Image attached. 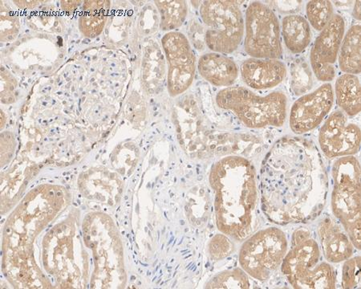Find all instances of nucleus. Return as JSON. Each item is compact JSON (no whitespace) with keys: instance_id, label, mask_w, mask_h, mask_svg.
Returning <instances> with one entry per match:
<instances>
[{"instance_id":"nucleus-1","label":"nucleus","mask_w":361,"mask_h":289,"mask_svg":"<svg viewBox=\"0 0 361 289\" xmlns=\"http://www.w3.org/2000/svg\"><path fill=\"white\" fill-rule=\"evenodd\" d=\"M329 177L314 142L285 136L266 156L261 176V204L265 216L278 225L306 223L324 210Z\"/></svg>"},{"instance_id":"nucleus-2","label":"nucleus","mask_w":361,"mask_h":289,"mask_svg":"<svg viewBox=\"0 0 361 289\" xmlns=\"http://www.w3.org/2000/svg\"><path fill=\"white\" fill-rule=\"evenodd\" d=\"M209 183L218 229L232 240H246L255 228L259 207L255 166L241 156H226L212 167Z\"/></svg>"},{"instance_id":"nucleus-3","label":"nucleus","mask_w":361,"mask_h":289,"mask_svg":"<svg viewBox=\"0 0 361 289\" xmlns=\"http://www.w3.org/2000/svg\"><path fill=\"white\" fill-rule=\"evenodd\" d=\"M281 268L294 288H336L334 269L328 262H322L319 244L305 228L294 230Z\"/></svg>"},{"instance_id":"nucleus-4","label":"nucleus","mask_w":361,"mask_h":289,"mask_svg":"<svg viewBox=\"0 0 361 289\" xmlns=\"http://www.w3.org/2000/svg\"><path fill=\"white\" fill-rule=\"evenodd\" d=\"M215 102L250 129L281 127L287 120L288 98L281 91L261 96L245 87L231 86L220 90Z\"/></svg>"},{"instance_id":"nucleus-5","label":"nucleus","mask_w":361,"mask_h":289,"mask_svg":"<svg viewBox=\"0 0 361 289\" xmlns=\"http://www.w3.org/2000/svg\"><path fill=\"white\" fill-rule=\"evenodd\" d=\"M334 189L331 205L334 215L341 222L357 250L360 238V165L354 156L336 159L331 168Z\"/></svg>"},{"instance_id":"nucleus-6","label":"nucleus","mask_w":361,"mask_h":289,"mask_svg":"<svg viewBox=\"0 0 361 289\" xmlns=\"http://www.w3.org/2000/svg\"><path fill=\"white\" fill-rule=\"evenodd\" d=\"M200 16L206 28L204 42L213 53L231 54L240 47L244 36V18L237 2L204 1Z\"/></svg>"},{"instance_id":"nucleus-7","label":"nucleus","mask_w":361,"mask_h":289,"mask_svg":"<svg viewBox=\"0 0 361 289\" xmlns=\"http://www.w3.org/2000/svg\"><path fill=\"white\" fill-rule=\"evenodd\" d=\"M288 251L286 235L281 229H262L244 241L238 262L241 269L253 279L269 280L281 267Z\"/></svg>"},{"instance_id":"nucleus-8","label":"nucleus","mask_w":361,"mask_h":289,"mask_svg":"<svg viewBox=\"0 0 361 289\" xmlns=\"http://www.w3.org/2000/svg\"><path fill=\"white\" fill-rule=\"evenodd\" d=\"M281 28L274 11L266 4H250L244 20V50L250 58L279 59L283 54Z\"/></svg>"},{"instance_id":"nucleus-9","label":"nucleus","mask_w":361,"mask_h":289,"mask_svg":"<svg viewBox=\"0 0 361 289\" xmlns=\"http://www.w3.org/2000/svg\"><path fill=\"white\" fill-rule=\"evenodd\" d=\"M168 63V90L173 97L184 94L195 78L196 56L188 37L170 32L161 40Z\"/></svg>"},{"instance_id":"nucleus-10","label":"nucleus","mask_w":361,"mask_h":289,"mask_svg":"<svg viewBox=\"0 0 361 289\" xmlns=\"http://www.w3.org/2000/svg\"><path fill=\"white\" fill-rule=\"evenodd\" d=\"M320 149L330 159L354 156L359 152L361 142L360 126L349 121L341 111L331 113L320 129Z\"/></svg>"},{"instance_id":"nucleus-11","label":"nucleus","mask_w":361,"mask_h":289,"mask_svg":"<svg viewBox=\"0 0 361 289\" xmlns=\"http://www.w3.org/2000/svg\"><path fill=\"white\" fill-rule=\"evenodd\" d=\"M345 32V20L340 15H334L314 43L310 54L311 68L320 82L329 83L335 79L336 63Z\"/></svg>"},{"instance_id":"nucleus-12","label":"nucleus","mask_w":361,"mask_h":289,"mask_svg":"<svg viewBox=\"0 0 361 289\" xmlns=\"http://www.w3.org/2000/svg\"><path fill=\"white\" fill-rule=\"evenodd\" d=\"M334 90L330 83L296 100L290 111V128L296 135L315 130L327 117L334 104Z\"/></svg>"},{"instance_id":"nucleus-13","label":"nucleus","mask_w":361,"mask_h":289,"mask_svg":"<svg viewBox=\"0 0 361 289\" xmlns=\"http://www.w3.org/2000/svg\"><path fill=\"white\" fill-rule=\"evenodd\" d=\"M243 82L250 89L266 90L281 85L287 77L285 63L278 59L250 58L240 68Z\"/></svg>"},{"instance_id":"nucleus-14","label":"nucleus","mask_w":361,"mask_h":289,"mask_svg":"<svg viewBox=\"0 0 361 289\" xmlns=\"http://www.w3.org/2000/svg\"><path fill=\"white\" fill-rule=\"evenodd\" d=\"M320 251L330 264L345 262L354 253V245L345 229L330 217H325L317 227Z\"/></svg>"},{"instance_id":"nucleus-15","label":"nucleus","mask_w":361,"mask_h":289,"mask_svg":"<svg viewBox=\"0 0 361 289\" xmlns=\"http://www.w3.org/2000/svg\"><path fill=\"white\" fill-rule=\"evenodd\" d=\"M201 77L216 87H231L238 78L236 63L224 54L209 53L202 55L197 65Z\"/></svg>"},{"instance_id":"nucleus-16","label":"nucleus","mask_w":361,"mask_h":289,"mask_svg":"<svg viewBox=\"0 0 361 289\" xmlns=\"http://www.w3.org/2000/svg\"><path fill=\"white\" fill-rule=\"evenodd\" d=\"M282 36L287 49L293 54L302 53L310 46L312 31L304 16L288 15L282 20Z\"/></svg>"},{"instance_id":"nucleus-17","label":"nucleus","mask_w":361,"mask_h":289,"mask_svg":"<svg viewBox=\"0 0 361 289\" xmlns=\"http://www.w3.org/2000/svg\"><path fill=\"white\" fill-rule=\"evenodd\" d=\"M360 82L357 75L343 74L336 80L335 94L337 105L348 117L360 113Z\"/></svg>"},{"instance_id":"nucleus-18","label":"nucleus","mask_w":361,"mask_h":289,"mask_svg":"<svg viewBox=\"0 0 361 289\" xmlns=\"http://www.w3.org/2000/svg\"><path fill=\"white\" fill-rule=\"evenodd\" d=\"M361 27L353 25L343 36L338 55L341 70L346 74L357 75L361 71Z\"/></svg>"},{"instance_id":"nucleus-19","label":"nucleus","mask_w":361,"mask_h":289,"mask_svg":"<svg viewBox=\"0 0 361 289\" xmlns=\"http://www.w3.org/2000/svg\"><path fill=\"white\" fill-rule=\"evenodd\" d=\"M110 5V1L86 2L80 19V27L87 37H96L102 32L108 19Z\"/></svg>"},{"instance_id":"nucleus-20","label":"nucleus","mask_w":361,"mask_h":289,"mask_svg":"<svg viewBox=\"0 0 361 289\" xmlns=\"http://www.w3.org/2000/svg\"><path fill=\"white\" fill-rule=\"evenodd\" d=\"M161 14V27L172 31L183 25L188 14V6L185 1H156Z\"/></svg>"},{"instance_id":"nucleus-21","label":"nucleus","mask_w":361,"mask_h":289,"mask_svg":"<svg viewBox=\"0 0 361 289\" xmlns=\"http://www.w3.org/2000/svg\"><path fill=\"white\" fill-rule=\"evenodd\" d=\"M306 14L310 25L322 32L335 15L334 5L326 0H314L307 4Z\"/></svg>"},{"instance_id":"nucleus-22","label":"nucleus","mask_w":361,"mask_h":289,"mask_svg":"<svg viewBox=\"0 0 361 289\" xmlns=\"http://www.w3.org/2000/svg\"><path fill=\"white\" fill-rule=\"evenodd\" d=\"M207 288H250L248 275L242 269L222 271L206 285Z\"/></svg>"},{"instance_id":"nucleus-23","label":"nucleus","mask_w":361,"mask_h":289,"mask_svg":"<svg viewBox=\"0 0 361 289\" xmlns=\"http://www.w3.org/2000/svg\"><path fill=\"white\" fill-rule=\"evenodd\" d=\"M312 68L302 60L295 61L292 66V88L295 94H304L312 86Z\"/></svg>"},{"instance_id":"nucleus-24","label":"nucleus","mask_w":361,"mask_h":289,"mask_svg":"<svg viewBox=\"0 0 361 289\" xmlns=\"http://www.w3.org/2000/svg\"><path fill=\"white\" fill-rule=\"evenodd\" d=\"M360 256L345 260L342 269V288L353 289L360 288Z\"/></svg>"},{"instance_id":"nucleus-25","label":"nucleus","mask_w":361,"mask_h":289,"mask_svg":"<svg viewBox=\"0 0 361 289\" xmlns=\"http://www.w3.org/2000/svg\"><path fill=\"white\" fill-rule=\"evenodd\" d=\"M208 248L209 256L212 259L221 260L231 255L234 250V245L229 237L222 233L213 237Z\"/></svg>"},{"instance_id":"nucleus-26","label":"nucleus","mask_w":361,"mask_h":289,"mask_svg":"<svg viewBox=\"0 0 361 289\" xmlns=\"http://www.w3.org/2000/svg\"><path fill=\"white\" fill-rule=\"evenodd\" d=\"M353 16L357 20H360V1H357L356 4H355L353 8Z\"/></svg>"}]
</instances>
